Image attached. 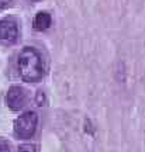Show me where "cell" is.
<instances>
[{
	"label": "cell",
	"instance_id": "obj_7",
	"mask_svg": "<svg viewBox=\"0 0 145 152\" xmlns=\"http://www.w3.org/2000/svg\"><path fill=\"white\" fill-rule=\"evenodd\" d=\"M0 152H11L10 151V144L3 140V138H0Z\"/></svg>",
	"mask_w": 145,
	"mask_h": 152
},
{
	"label": "cell",
	"instance_id": "obj_6",
	"mask_svg": "<svg viewBox=\"0 0 145 152\" xmlns=\"http://www.w3.org/2000/svg\"><path fill=\"white\" fill-rule=\"evenodd\" d=\"M17 152H37V149H35V147H34V145L24 144V145H21V147H18Z\"/></svg>",
	"mask_w": 145,
	"mask_h": 152
},
{
	"label": "cell",
	"instance_id": "obj_8",
	"mask_svg": "<svg viewBox=\"0 0 145 152\" xmlns=\"http://www.w3.org/2000/svg\"><path fill=\"white\" fill-rule=\"evenodd\" d=\"M13 3V0H0V9H6Z\"/></svg>",
	"mask_w": 145,
	"mask_h": 152
},
{
	"label": "cell",
	"instance_id": "obj_5",
	"mask_svg": "<svg viewBox=\"0 0 145 152\" xmlns=\"http://www.w3.org/2000/svg\"><path fill=\"white\" fill-rule=\"evenodd\" d=\"M51 23H52L51 14L47 11H40L35 14L34 20H32V27L37 31H45L51 27Z\"/></svg>",
	"mask_w": 145,
	"mask_h": 152
},
{
	"label": "cell",
	"instance_id": "obj_2",
	"mask_svg": "<svg viewBox=\"0 0 145 152\" xmlns=\"http://www.w3.org/2000/svg\"><path fill=\"white\" fill-rule=\"evenodd\" d=\"M38 125V115L34 111H26L14 121V134L18 138H31Z\"/></svg>",
	"mask_w": 145,
	"mask_h": 152
},
{
	"label": "cell",
	"instance_id": "obj_3",
	"mask_svg": "<svg viewBox=\"0 0 145 152\" xmlns=\"http://www.w3.org/2000/svg\"><path fill=\"white\" fill-rule=\"evenodd\" d=\"M18 38L17 23L11 18H4L0 21V41L6 45L14 44Z\"/></svg>",
	"mask_w": 145,
	"mask_h": 152
},
{
	"label": "cell",
	"instance_id": "obj_1",
	"mask_svg": "<svg viewBox=\"0 0 145 152\" xmlns=\"http://www.w3.org/2000/svg\"><path fill=\"white\" fill-rule=\"evenodd\" d=\"M17 68L23 80L30 82V83L41 80L44 76L42 58L37 49L31 47L23 48L17 59Z\"/></svg>",
	"mask_w": 145,
	"mask_h": 152
},
{
	"label": "cell",
	"instance_id": "obj_4",
	"mask_svg": "<svg viewBox=\"0 0 145 152\" xmlns=\"http://www.w3.org/2000/svg\"><path fill=\"white\" fill-rule=\"evenodd\" d=\"M6 102H7V106L10 107L11 110H17L23 109L26 106V102H27V94H26V90L20 86H11L7 92V96H6Z\"/></svg>",
	"mask_w": 145,
	"mask_h": 152
}]
</instances>
